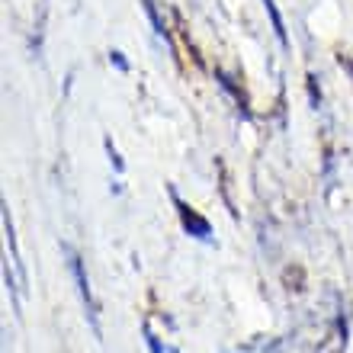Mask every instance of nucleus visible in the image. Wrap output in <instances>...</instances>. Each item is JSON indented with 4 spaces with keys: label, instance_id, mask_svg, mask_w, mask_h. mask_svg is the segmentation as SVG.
Returning <instances> with one entry per match:
<instances>
[{
    "label": "nucleus",
    "instance_id": "f257e3e1",
    "mask_svg": "<svg viewBox=\"0 0 353 353\" xmlns=\"http://www.w3.org/2000/svg\"><path fill=\"white\" fill-rule=\"evenodd\" d=\"M170 199H174V205H176V215H180V225H183V232L190 234V238H196V241H212V222H209L205 215L196 212L190 203H183L174 186H170Z\"/></svg>",
    "mask_w": 353,
    "mask_h": 353
},
{
    "label": "nucleus",
    "instance_id": "f03ea898",
    "mask_svg": "<svg viewBox=\"0 0 353 353\" xmlns=\"http://www.w3.org/2000/svg\"><path fill=\"white\" fill-rule=\"evenodd\" d=\"M65 254H68V267H71V276L77 283V292H81V302L87 308V321H90L93 334L100 337V321H97V302H93V292H90V279H87V270H84V261L77 257L71 248L65 244Z\"/></svg>",
    "mask_w": 353,
    "mask_h": 353
},
{
    "label": "nucleus",
    "instance_id": "7ed1b4c3",
    "mask_svg": "<svg viewBox=\"0 0 353 353\" xmlns=\"http://www.w3.org/2000/svg\"><path fill=\"white\" fill-rule=\"evenodd\" d=\"M0 209H3V238H7L10 257H13V263H17L19 276L26 279V273H23V257H19V248H17V232H13V219H10V209H7V203L0 205Z\"/></svg>",
    "mask_w": 353,
    "mask_h": 353
},
{
    "label": "nucleus",
    "instance_id": "20e7f679",
    "mask_svg": "<svg viewBox=\"0 0 353 353\" xmlns=\"http://www.w3.org/2000/svg\"><path fill=\"white\" fill-rule=\"evenodd\" d=\"M263 3V10H267V17H270V26H273V32H276V39H279V46L283 48H289V36H286V23H283V17H279V10H276V3L273 0H261Z\"/></svg>",
    "mask_w": 353,
    "mask_h": 353
},
{
    "label": "nucleus",
    "instance_id": "39448f33",
    "mask_svg": "<svg viewBox=\"0 0 353 353\" xmlns=\"http://www.w3.org/2000/svg\"><path fill=\"white\" fill-rule=\"evenodd\" d=\"M141 7H145V13H148L151 29H154V36L168 39V26H164V19H161V13H158V3H154V0H141Z\"/></svg>",
    "mask_w": 353,
    "mask_h": 353
},
{
    "label": "nucleus",
    "instance_id": "423d86ee",
    "mask_svg": "<svg viewBox=\"0 0 353 353\" xmlns=\"http://www.w3.org/2000/svg\"><path fill=\"white\" fill-rule=\"evenodd\" d=\"M215 77H219V84H222L225 90L232 93L234 100H238V103H241V106H244V110H248V97H244V90H241V87L234 84V81H232V77H228V74H225V71H215Z\"/></svg>",
    "mask_w": 353,
    "mask_h": 353
},
{
    "label": "nucleus",
    "instance_id": "0eeeda50",
    "mask_svg": "<svg viewBox=\"0 0 353 353\" xmlns=\"http://www.w3.org/2000/svg\"><path fill=\"white\" fill-rule=\"evenodd\" d=\"M103 148H106V154H110V164H112V170H116V174H122V170H125V161L119 158V151H116V145H112V139H110V135L103 139Z\"/></svg>",
    "mask_w": 353,
    "mask_h": 353
},
{
    "label": "nucleus",
    "instance_id": "6e6552de",
    "mask_svg": "<svg viewBox=\"0 0 353 353\" xmlns=\"http://www.w3.org/2000/svg\"><path fill=\"white\" fill-rule=\"evenodd\" d=\"M110 65H112V68H116V71H122V74H129V71H132V65H129V58L122 55L119 48H112V52H110Z\"/></svg>",
    "mask_w": 353,
    "mask_h": 353
},
{
    "label": "nucleus",
    "instance_id": "1a4fd4ad",
    "mask_svg": "<svg viewBox=\"0 0 353 353\" xmlns=\"http://www.w3.org/2000/svg\"><path fill=\"white\" fill-rule=\"evenodd\" d=\"M305 81H308V100H312V106L318 110V106H321V90H318V84H315L318 77H315V74H308Z\"/></svg>",
    "mask_w": 353,
    "mask_h": 353
},
{
    "label": "nucleus",
    "instance_id": "9d476101",
    "mask_svg": "<svg viewBox=\"0 0 353 353\" xmlns=\"http://www.w3.org/2000/svg\"><path fill=\"white\" fill-rule=\"evenodd\" d=\"M145 344H148V350H151V353H164V347H161V341L154 337L151 325H145Z\"/></svg>",
    "mask_w": 353,
    "mask_h": 353
}]
</instances>
